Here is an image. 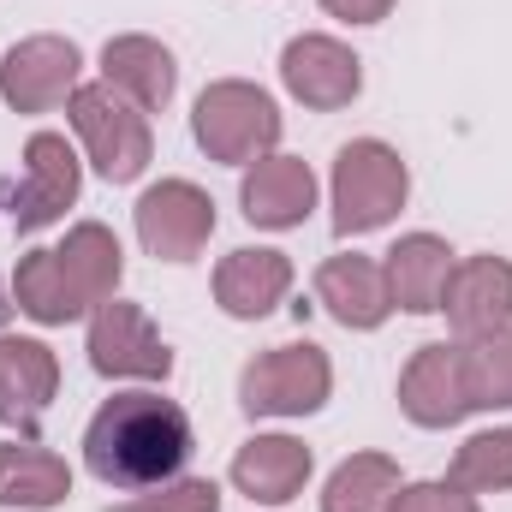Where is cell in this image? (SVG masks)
Instances as JSON below:
<instances>
[{"instance_id": "2", "label": "cell", "mask_w": 512, "mask_h": 512, "mask_svg": "<svg viewBox=\"0 0 512 512\" xmlns=\"http://www.w3.org/2000/svg\"><path fill=\"white\" fill-rule=\"evenodd\" d=\"M328 197H334V233L340 239H364V233H382L387 221L405 209L411 173H405V161H399L393 143H382V137H352L334 155Z\"/></svg>"}, {"instance_id": "14", "label": "cell", "mask_w": 512, "mask_h": 512, "mask_svg": "<svg viewBox=\"0 0 512 512\" xmlns=\"http://www.w3.org/2000/svg\"><path fill=\"white\" fill-rule=\"evenodd\" d=\"M441 310L459 340H483V334L512 328V262L507 256H465L447 280Z\"/></svg>"}, {"instance_id": "5", "label": "cell", "mask_w": 512, "mask_h": 512, "mask_svg": "<svg viewBox=\"0 0 512 512\" xmlns=\"http://www.w3.org/2000/svg\"><path fill=\"white\" fill-rule=\"evenodd\" d=\"M328 393H334V364L310 340L256 352L245 364V376H239L245 417H310V411L328 405Z\"/></svg>"}, {"instance_id": "24", "label": "cell", "mask_w": 512, "mask_h": 512, "mask_svg": "<svg viewBox=\"0 0 512 512\" xmlns=\"http://www.w3.org/2000/svg\"><path fill=\"white\" fill-rule=\"evenodd\" d=\"M465 346V393L471 411H512V328L459 340Z\"/></svg>"}, {"instance_id": "17", "label": "cell", "mask_w": 512, "mask_h": 512, "mask_svg": "<svg viewBox=\"0 0 512 512\" xmlns=\"http://www.w3.org/2000/svg\"><path fill=\"white\" fill-rule=\"evenodd\" d=\"M453 268H459V256L447 251V239H435V233H405L382 262L393 310H405V316H435L441 298H447Z\"/></svg>"}, {"instance_id": "25", "label": "cell", "mask_w": 512, "mask_h": 512, "mask_svg": "<svg viewBox=\"0 0 512 512\" xmlns=\"http://www.w3.org/2000/svg\"><path fill=\"white\" fill-rule=\"evenodd\" d=\"M447 483H459L465 495H501V489H512V429H483V435H471V441L453 453Z\"/></svg>"}, {"instance_id": "28", "label": "cell", "mask_w": 512, "mask_h": 512, "mask_svg": "<svg viewBox=\"0 0 512 512\" xmlns=\"http://www.w3.org/2000/svg\"><path fill=\"white\" fill-rule=\"evenodd\" d=\"M322 12L340 18V24H382L393 12V0H322Z\"/></svg>"}, {"instance_id": "3", "label": "cell", "mask_w": 512, "mask_h": 512, "mask_svg": "<svg viewBox=\"0 0 512 512\" xmlns=\"http://www.w3.org/2000/svg\"><path fill=\"white\" fill-rule=\"evenodd\" d=\"M191 137L209 161L221 167H256L262 155H274L280 143V108L262 84L245 78H221L197 96L191 108Z\"/></svg>"}, {"instance_id": "22", "label": "cell", "mask_w": 512, "mask_h": 512, "mask_svg": "<svg viewBox=\"0 0 512 512\" xmlns=\"http://www.w3.org/2000/svg\"><path fill=\"white\" fill-rule=\"evenodd\" d=\"M12 304L30 322H42V328H66V322L84 316V304H78V292H72V280H66V268H60L54 251L18 256V268H12Z\"/></svg>"}, {"instance_id": "9", "label": "cell", "mask_w": 512, "mask_h": 512, "mask_svg": "<svg viewBox=\"0 0 512 512\" xmlns=\"http://www.w3.org/2000/svg\"><path fill=\"white\" fill-rule=\"evenodd\" d=\"M84 84V54L72 36H24L0 60V96L18 114H54Z\"/></svg>"}, {"instance_id": "10", "label": "cell", "mask_w": 512, "mask_h": 512, "mask_svg": "<svg viewBox=\"0 0 512 512\" xmlns=\"http://www.w3.org/2000/svg\"><path fill=\"white\" fill-rule=\"evenodd\" d=\"M280 84L292 102L316 108V114H334V108H352L358 90H364V60L340 42V36H292L286 54H280Z\"/></svg>"}, {"instance_id": "23", "label": "cell", "mask_w": 512, "mask_h": 512, "mask_svg": "<svg viewBox=\"0 0 512 512\" xmlns=\"http://www.w3.org/2000/svg\"><path fill=\"white\" fill-rule=\"evenodd\" d=\"M399 465L387 453H352L334 465L328 489H322V512H387L399 495Z\"/></svg>"}, {"instance_id": "4", "label": "cell", "mask_w": 512, "mask_h": 512, "mask_svg": "<svg viewBox=\"0 0 512 512\" xmlns=\"http://www.w3.org/2000/svg\"><path fill=\"white\" fill-rule=\"evenodd\" d=\"M66 114H72V131L84 137L90 167L108 185L143 179V167L155 161V137H149V114L143 108H131L114 84H78Z\"/></svg>"}, {"instance_id": "21", "label": "cell", "mask_w": 512, "mask_h": 512, "mask_svg": "<svg viewBox=\"0 0 512 512\" xmlns=\"http://www.w3.org/2000/svg\"><path fill=\"white\" fill-rule=\"evenodd\" d=\"M72 495V465L36 441H6L0 447V507L48 512Z\"/></svg>"}, {"instance_id": "13", "label": "cell", "mask_w": 512, "mask_h": 512, "mask_svg": "<svg viewBox=\"0 0 512 512\" xmlns=\"http://www.w3.org/2000/svg\"><path fill=\"white\" fill-rule=\"evenodd\" d=\"M239 209H245L251 227H268V233L304 227L310 209H316V173H310V161L280 155V149L262 155L256 167H245V179H239Z\"/></svg>"}, {"instance_id": "8", "label": "cell", "mask_w": 512, "mask_h": 512, "mask_svg": "<svg viewBox=\"0 0 512 512\" xmlns=\"http://www.w3.org/2000/svg\"><path fill=\"white\" fill-rule=\"evenodd\" d=\"M131 221H137V245L155 262H191L215 239V197L191 179H161L137 197Z\"/></svg>"}, {"instance_id": "11", "label": "cell", "mask_w": 512, "mask_h": 512, "mask_svg": "<svg viewBox=\"0 0 512 512\" xmlns=\"http://www.w3.org/2000/svg\"><path fill=\"white\" fill-rule=\"evenodd\" d=\"M399 411L417 423V429H453L471 417V393H465V346L453 340H435V346H417L411 364L399 370Z\"/></svg>"}, {"instance_id": "7", "label": "cell", "mask_w": 512, "mask_h": 512, "mask_svg": "<svg viewBox=\"0 0 512 512\" xmlns=\"http://www.w3.org/2000/svg\"><path fill=\"white\" fill-rule=\"evenodd\" d=\"M84 352H90V370L108 382H167L173 376V352H167L161 328L149 322L143 304H126V298H108L90 316Z\"/></svg>"}, {"instance_id": "18", "label": "cell", "mask_w": 512, "mask_h": 512, "mask_svg": "<svg viewBox=\"0 0 512 512\" xmlns=\"http://www.w3.org/2000/svg\"><path fill=\"white\" fill-rule=\"evenodd\" d=\"M310 471H316V459L292 435H256V441H245L233 453V483H239V495H251L256 507H286L292 495H304Z\"/></svg>"}, {"instance_id": "20", "label": "cell", "mask_w": 512, "mask_h": 512, "mask_svg": "<svg viewBox=\"0 0 512 512\" xmlns=\"http://www.w3.org/2000/svg\"><path fill=\"white\" fill-rule=\"evenodd\" d=\"M54 256H60V268H66V280H72L84 316H96V310L120 292L126 251H120V239H114L102 221H78V227L66 233V245H54Z\"/></svg>"}, {"instance_id": "12", "label": "cell", "mask_w": 512, "mask_h": 512, "mask_svg": "<svg viewBox=\"0 0 512 512\" xmlns=\"http://www.w3.org/2000/svg\"><path fill=\"white\" fill-rule=\"evenodd\" d=\"M54 393H60L54 346L48 340H24V334H0V423L18 429L24 441H36Z\"/></svg>"}, {"instance_id": "1", "label": "cell", "mask_w": 512, "mask_h": 512, "mask_svg": "<svg viewBox=\"0 0 512 512\" xmlns=\"http://www.w3.org/2000/svg\"><path fill=\"white\" fill-rule=\"evenodd\" d=\"M197 435L179 399L161 393H114L84 429V465L108 489H155L173 483L191 459Z\"/></svg>"}, {"instance_id": "27", "label": "cell", "mask_w": 512, "mask_h": 512, "mask_svg": "<svg viewBox=\"0 0 512 512\" xmlns=\"http://www.w3.org/2000/svg\"><path fill=\"white\" fill-rule=\"evenodd\" d=\"M387 512H483V507H477V495H465L459 483H405Z\"/></svg>"}, {"instance_id": "16", "label": "cell", "mask_w": 512, "mask_h": 512, "mask_svg": "<svg viewBox=\"0 0 512 512\" xmlns=\"http://www.w3.org/2000/svg\"><path fill=\"white\" fill-rule=\"evenodd\" d=\"M286 292H292V256L286 251L239 245V251L221 256V268H215V304L233 322H262Z\"/></svg>"}, {"instance_id": "19", "label": "cell", "mask_w": 512, "mask_h": 512, "mask_svg": "<svg viewBox=\"0 0 512 512\" xmlns=\"http://www.w3.org/2000/svg\"><path fill=\"white\" fill-rule=\"evenodd\" d=\"M102 84H114L131 108L161 114L179 90V66L155 36H108L102 48Z\"/></svg>"}, {"instance_id": "6", "label": "cell", "mask_w": 512, "mask_h": 512, "mask_svg": "<svg viewBox=\"0 0 512 512\" xmlns=\"http://www.w3.org/2000/svg\"><path fill=\"white\" fill-rule=\"evenodd\" d=\"M84 191V167H78V149L60 137V131H30L24 143V173L12 185H0V209L12 215L18 233H42L54 221H66V209L78 203Z\"/></svg>"}, {"instance_id": "29", "label": "cell", "mask_w": 512, "mask_h": 512, "mask_svg": "<svg viewBox=\"0 0 512 512\" xmlns=\"http://www.w3.org/2000/svg\"><path fill=\"white\" fill-rule=\"evenodd\" d=\"M12 310H18V304H12V298H6V286H0V328L12 322Z\"/></svg>"}, {"instance_id": "15", "label": "cell", "mask_w": 512, "mask_h": 512, "mask_svg": "<svg viewBox=\"0 0 512 512\" xmlns=\"http://www.w3.org/2000/svg\"><path fill=\"white\" fill-rule=\"evenodd\" d=\"M316 304L340 322V328H352V334H376L387 316H393V298H387V274L376 256H328L322 268H316Z\"/></svg>"}, {"instance_id": "26", "label": "cell", "mask_w": 512, "mask_h": 512, "mask_svg": "<svg viewBox=\"0 0 512 512\" xmlns=\"http://www.w3.org/2000/svg\"><path fill=\"white\" fill-rule=\"evenodd\" d=\"M108 512H221V489L209 477H173L155 489H131V501Z\"/></svg>"}]
</instances>
